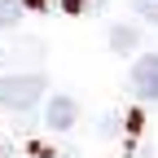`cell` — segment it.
Listing matches in <instances>:
<instances>
[{
    "label": "cell",
    "instance_id": "6da1fadb",
    "mask_svg": "<svg viewBox=\"0 0 158 158\" xmlns=\"http://www.w3.org/2000/svg\"><path fill=\"white\" fill-rule=\"evenodd\" d=\"M44 92H48L44 75H5L0 79V106H9V110H31Z\"/></svg>",
    "mask_w": 158,
    "mask_h": 158
},
{
    "label": "cell",
    "instance_id": "7a4b0ae2",
    "mask_svg": "<svg viewBox=\"0 0 158 158\" xmlns=\"http://www.w3.org/2000/svg\"><path fill=\"white\" fill-rule=\"evenodd\" d=\"M132 88H136V97H145V101H158V53H145L141 62L132 66Z\"/></svg>",
    "mask_w": 158,
    "mask_h": 158
},
{
    "label": "cell",
    "instance_id": "3957f363",
    "mask_svg": "<svg viewBox=\"0 0 158 158\" xmlns=\"http://www.w3.org/2000/svg\"><path fill=\"white\" fill-rule=\"evenodd\" d=\"M44 118H48V127H53V132H66V127L75 123V101H70V97H48Z\"/></svg>",
    "mask_w": 158,
    "mask_h": 158
},
{
    "label": "cell",
    "instance_id": "277c9868",
    "mask_svg": "<svg viewBox=\"0 0 158 158\" xmlns=\"http://www.w3.org/2000/svg\"><path fill=\"white\" fill-rule=\"evenodd\" d=\"M22 22V0H0V27H18Z\"/></svg>",
    "mask_w": 158,
    "mask_h": 158
},
{
    "label": "cell",
    "instance_id": "5b68a950",
    "mask_svg": "<svg viewBox=\"0 0 158 158\" xmlns=\"http://www.w3.org/2000/svg\"><path fill=\"white\" fill-rule=\"evenodd\" d=\"M110 44H114L118 53H127V48L136 44V31H132V27H114V31H110Z\"/></svg>",
    "mask_w": 158,
    "mask_h": 158
},
{
    "label": "cell",
    "instance_id": "8992f818",
    "mask_svg": "<svg viewBox=\"0 0 158 158\" xmlns=\"http://www.w3.org/2000/svg\"><path fill=\"white\" fill-rule=\"evenodd\" d=\"M136 13H145L149 22H158V0H136Z\"/></svg>",
    "mask_w": 158,
    "mask_h": 158
},
{
    "label": "cell",
    "instance_id": "52a82bcc",
    "mask_svg": "<svg viewBox=\"0 0 158 158\" xmlns=\"http://www.w3.org/2000/svg\"><path fill=\"white\" fill-rule=\"evenodd\" d=\"M48 0H22V9H44Z\"/></svg>",
    "mask_w": 158,
    "mask_h": 158
},
{
    "label": "cell",
    "instance_id": "ba28073f",
    "mask_svg": "<svg viewBox=\"0 0 158 158\" xmlns=\"http://www.w3.org/2000/svg\"><path fill=\"white\" fill-rule=\"evenodd\" d=\"M57 158H66V154H57Z\"/></svg>",
    "mask_w": 158,
    "mask_h": 158
}]
</instances>
